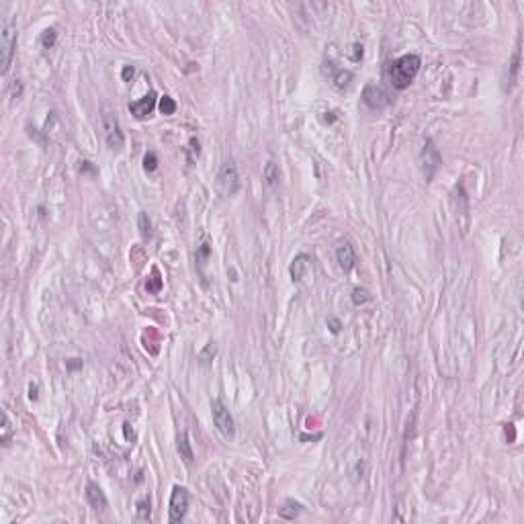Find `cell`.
Wrapping results in <instances>:
<instances>
[{
	"mask_svg": "<svg viewBox=\"0 0 524 524\" xmlns=\"http://www.w3.org/2000/svg\"><path fill=\"white\" fill-rule=\"evenodd\" d=\"M420 66H422V59L416 53H405V55L397 57L395 61H391V66H389V80H391L393 88L405 90L411 84V80L416 78V74L420 72Z\"/></svg>",
	"mask_w": 524,
	"mask_h": 524,
	"instance_id": "cell-1",
	"label": "cell"
},
{
	"mask_svg": "<svg viewBox=\"0 0 524 524\" xmlns=\"http://www.w3.org/2000/svg\"><path fill=\"white\" fill-rule=\"evenodd\" d=\"M14 45H16V27H14L12 18H4L2 29H0V66H2V74H6L8 68H10Z\"/></svg>",
	"mask_w": 524,
	"mask_h": 524,
	"instance_id": "cell-2",
	"label": "cell"
},
{
	"mask_svg": "<svg viewBox=\"0 0 524 524\" xmlns=\"http://www.w3.org/2000/svg\"><path fill=\"white\" fill-rule=\"evenodd\" d=\"M100 125H102L104 139H106L108 147H111V149H121V147L125 145V135H123V131H121V125H119L117 117H115L106 106H102Z\"/></svg>",
	"mask_w": 524,
	"mask_h": 524,
	"instance_id": "cell-3",
	"label": "cell"
},
{
	"mask_svg": "<svg viewBox=\"0 0 524 524\" xmlns=\"http://www.w3.org/2000/svg\"><path fill=\"white\" fill-rule=\"evenodd\" d=\"M217 188L223 196H233L239 188V174L233 160H225L217 174Z\"/></svg>",
	"mask_w": 524,
	"mask_h": 524,
	"instance_id": "cell-4",
	"label": "cell"
},
{
	"mask_svg": "<svg viewBox=\"0 0 524 524\" xmlns=\"http://www.w3.org/2000/svg\"><path fill=\"white\" fill-rule=\"evenodd\" d=\"M211 413H213V424L215 428L219 430V434L225 438V440H233L235 436V424H233V418L229 413V409L223 405L221 399H215L211 403Z\"/></svg>",
	"mask_w": 524,
	"mask_h": 524,
	"instance_id": "cell-5",
	"label": "cell"
},
{
	"mask_svg": "<svg viewBox=\"0 0 524 524\" xmlns=\"http://www.w3.org/2000/svg\"><path fill=\"white\" fill-rule=\"evenodd\" d=\"M188 510V493L184 487L174 485L172 487V495H170V514L168 520L170 522H182Z\"/></svg>",
	"mask_w": 524,
	"mask_h": 524,
	"instance_id": "cell-6",
	"label": "cell"
},
{
	"mask_svg": "<svg viewBox=\"0 0 524 524\" xmlns=\"http://www.w3.org/2000/svg\"><path fill=\"white\" fill-rule=\"evenodd\" d=\"M362 100H364L366 106H370V108H383V106H387V102H389L387 92H385L381 86H377V84H366V86H364V90H362Z\"/></svg>",
	"mask_w": 524,
	"mask_h": 524,
	"instance_id": "cell-7",
	"label": "cell"
},
{
	"mask_svg": "<svg viewBox=\"0 0 524 524\" xmlns=\"http://www.w3.org/2000/svg\"><path fill=\"white\" fill-rule=\"evenodd\" d=\"M422 166H424V174L426 178H432V174L436 172L438 164H440V156H438V149L434 147V143L428 139L424 143V149H422Z\"/></svg>",
	"mask_w": 524,
	"mask_h": 524,
	"instance_id": "cell-8",
	"label": "cell"
},
{
	"mask_svg": "<svg viewBox=\"0 0 524 524\" xmlns=\"http://www.w3.org/2000/svg\"><path fill=\"white\" fill-rule=\"evenodd\" d=\"M154 106H156V92H147V94H145V96H141L139 100L131 102V104H129V111H131V115H133V117H137V119H145V117L154 111Z\"/></svg>",
	"mask_w": 524,
	"mask_h": 524,
	"instance_id": "cell-9",
	"label": "cell"
},
{
	"mask_svg": "<svg viewBox=\"0 0 524 524\" xmlns=\"http://www.w3.org/2000/svg\"><path fill=\"white\" fill-rule=\"evenodd\" d=\"M309 270H311V258H309L307 254H299V256H295V258H293V262H291V268H289L291 278H293L295 282L303 280V278H305V274H307Z\"/></svg>",
	"mask_w": 524,
	"mask_h": 524,
	"instance_id": "cell-10",
	"label": "cell"
},
{
	"mask_svg": "<svg viewBox=\"0 0 524 524\" xmlns=\"http://www.w3.org/2000/svg\"><path fill=\"white\" fill-rule=\"evenodd\" d=\"M354 248L350 246V242H340L338 248H336V262L340 264L342 270H350L354 266Z\"/></svg>",
	"mask_w": 524,
	"mask_h": 524,
	"instance_id": "cell-11",
	"label": "cell"
},
{
	"mask_svg": "<svg viewBox=\"0 0 524 524\" xmlns=\"http://www.w3.org/2000/svg\"><path fill=\"white\" fill-rule=\"evenodd\" d=\"M86 499L94 510H104L106 508V497L102 493V489L96 483H88L86 485Z\"/></svg>",
	"mask_w": 524,
	"mask_h": 524,
	"instance_id": "cell-12",
	"label": "cell"
},
{
	"mask_svg": "<svg viewBox=\"0 0 524 524\" xmlns=\"http://www.w3.org/2000/svg\"><path fill=\"white\" fill-rule=\"evenodd\" d=\"M178 452H180V456H182L188 465L194 461V452H192V448H190V442H188V434H186V432H182V434L178 436Z\"/></svg>",
	"mask_w": 524,
	"mask_h": 524,
	"instance_id": "cell-13",
	"label": "cell"
},
{
	"mask_svg": "<svg viewBox=\"0 0 524 524\" xmlns=\"http://www.w3.org/2000/svg\"><path fill=\"white\" fill-rule=\"evenodd\" d=\"M278 178H280L278 166H276L274 162H268V164L264 166V182H266V186L274 188V186L278 184Z\"/></svg>",
	"mask_w": 524,
	"mask_h": 524,
	"instance_id": "cell-14",
	"label": "cell"
},
{
	"mask_svg": "<svg viewBox=\"0 0 524 524\" xmlns=\"http://www.w3.org/2000/svg\"><path fill=\"white\" fill-rule=\"evenodd\" d=\"M301 504H297V501H293V499H289V501H285V506L278 510V514L282 516V518H287V520H295L297 516H299V512H301Z\"/></svg>",
	"mask_w": 524,
	"mask_h": 524,
	"instance_id": "cell-15",
	"label": "cell"
},
{
	"mask_svg": "<svg viewBox=\"0 0 524 524\" xmlns=\"http://www.w3.org/2000/svg\"><path fill=\"white\" fill-rule=\"evenodd\" d=\"M215 354H217V346H215V342H209L201 352H199V362L201 364H209L213 358H215Z\"/></svg>",
	"mask_w": 524,
	"mask_h": 524,
	"instance_id": "cell-16",
	"label": "cell"
},
{
	"mask_svg": "<svg viewBox=\"0 0 524 524\" xmlns=\"http://www.w3.org/2000/svg\"><path fill=\"white\" fill-rule=\"evenodd\" d=\"M350 82H352V74H350L348 70H338V72H336V76H334V86H336V88L342 90V88H346Z\"/></svg>",
	"mask_w": 524,
	"mask_h": 524,
	"instance_id": "cell-17",
	"label": "cell"
},
{
	"mask_svg": "<svg viewBox=\"0 0 524 524\" xmlns=\"http://www.w3.org/2000/svg\"><path fill=\"white\" fill-rule=\"evenodd\" d=\"M10 438H12V426H10L8 413H6V409H4V411H2V444L8 446V444H10Z\"/></svg>",
	"mask_w": 524,
	"mask_h": 524,
	"instance_id": "cell-18",
	"label": "cell"
},
{
	"mask_svg": "<svg viewBox=\"0 0 524 524\" xmlns=\"http://www.w3.org/2000/svg\"><path fill=\"white\" fill-rule=\"evenodd\" d=\"M373 297H370V293L366 291V289H360V287H356L354 291H352V303L354 305H362V303H366V301H370Z\"/></svg>",
	"mask_w": 524,
	"mask_h": 524,
	"instance_id": "cell-19",
	"label": "cell"
},
{
	"mask_svg": "<svg viewBox=\"0 0 524 524\" xmlns=\"http://www.w3.org/2000/svg\"><path fill=\"white\" fill-rule=\"evenodd\" d=\"M160 111H162V115H172V113L176 111V102H174V98H170V96H162V98H160Z\"/></svg>",
	"mask_w": 524,
	"mask_h": 524,
	"instance_id": "cell-20",
	"label": "cell"
},
{
	"mask_svg": "<svg viewBox=\"0 0 524 524\" xmlns=\"http://www.w3.org/2000/svg\"><path fill=\"white\" fill-rule=\"evenodd\" d=\"M518 70H520V51L516 49V51H514V55H512V63H510V82H512V84L516 82Z\"/></svg>",
	"mask_w": 524,
	"mask_h": 524,
	"instance_id": "cell-21",
	"label": "cell"
},
{
	"mask_svg": "<svg viewBox=\"0 0 524 524\" xmlns=\"http://www.w3.org/2000/svg\"><path fill=\"white\" fill-rule=\"evenodd\" d=\"M139 231L143 237H149L151 235V221L145 213H139Z\"/></svg>",
	"mask_w": 524,
	"mask_h": 524,
	"instance_id": "cell-22",
	"label": "cell"
},
{
	"mask_svg": "<svg viewBox=\"0 0 524 524\" xmlns=\"http://www.w3.org/2000/svg\"><path fill=\"white\" fill-rule=\"evenodd\" d=\"M55 37H57L55 29H47V31H43V35H41V45H43L45 49L53 47V43H55Z\"/></svg>",
	"mask_w": 524,
	"mask_h": 524,
	"instance_id": "cell-23",
	"label": "cell"
},
{
	"mask_svg": "<svg viewBox=\"0 0 524 524\" xmlns=\"http://www.w3.org/2000/svg\"><path fill=\"white\" fill-rule=\"evenodd\" d=\"M156 168H158V158H156L154 151H147L145 158H143V170L145 172H154Z\"/></svg>",
	"mask_w": 524,
	"mask_h": 524,
	"instance_id": "cell-24",
	"label": "cell"
},
{
	"mask_svg": "<svg viewBox=\"0 0 524 524\" xmlns=\"http://www.w3.org/2000/svg\"><path fill=\"white\" fill-rule=\"evenodd\" d=\"M137 518L139 520H149V499H141L137 501Z\"/></svg>",
	"mask_w": 524,
	"mask_h": 524,
	"instance_id": "cell-25",
	"label": "cell"
},
{
	"mask_svg": "<svg viewBox=\"0 0 524 524\" xmlns=\"http://www.w3.org/2000/svg\"><path fill=\"white\" fill-rule=\"evenodd\" d=\"M188 151H190L188 162H192L194 158H199V154H201V145H199V141H196V139H190V141H188Z\"/></svg>",
	"mask_w": 524,
	"mask_h": 524,
	"instance_id": "cell-26",
	"label": "cell"
},
{
	"mask_svg": "<svg viewBox=\"0 0 524 524\" xmlns=\"http://www.w3.org/2000/svg\"><path fill=\"white\" fill-rule=\"evenodd\" d=\"M350 57H352L354 61H358V59L362 57V45L354 43V45H352V51H350Z\"/></svg>",
	"mask_w": 524,
	"mask_h": 524,
	"instance_id": "cell-27",
	"label": "cell"
},
{
	"mask_svg": "<svg viewBox=\"0 0 524 524\" xmlns=\"http://www.w3.org/2000/svg\"><path fill=\"white\" fill-rule=\"evenodd\" d=\"M133 74H135L133 66H125V68H123V72H121V78H123L125 82H129V80L133 78Z\"/></svg>",
	"mask_w": 524,
	"mask_h": 524,
	"instance_id": "cell-28",
	"label": "cell"
}]
</instances>
